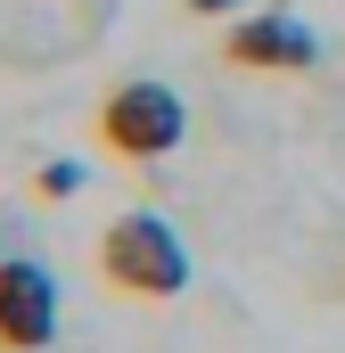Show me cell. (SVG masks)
<instances>
[{"label":"cell","instance_id":"obj_1","mask_svg":"<svg viewBox=\"0 0 345 353\" xmlns=\"http://www.w3.org/2000/svg\"><path fill=\"white\" fill-rule=\"evenodd\" d=\"M107 25H115V0H0V74L66 66Z\"/></svg>","mask_w":345,"mask_h":353},{"label":"cell","instance_id":"obj_2","mask_svg":"<svg viewBox=\"0 0 345 353\" xmlns=\"http://www.w3.org/2000/svg\"><path fill=\"white\" fill-rule=\"evenodd\" d=\"M99 271L124 296H140V304H172L189 288V247L172 239V222H157V214H115L99 230Z\"/></svg>","mask_w":345,"mask_h":353},{"label":"cell","instance_id":"obj_3","mask_svg":"<svg viewBox=\"0 0 345 353\" xmlns=\"http://www.w3.org/2000/svg\"><path fill=\"white\" fill-rule=\"evenodd\" d=\"M99 140L124 157V165H157V157H172L181 148V99H172L165 83H148V74H132V83H115L107 99H99Z\"/></svg>","mask_w":345,"mask_h":353},{"label":"cell","instance_id":"obj_4","mask_svg":"<svg viewBox=\"0 0 345 353\" xmlns=\"http://www.w3.org/2000/svg\"><path fill=\"white\" fill-rule=\"evenodd\" d=\"M58 337V279L41 263H0V353H41Z\"/></svg>","mask_w":345,"mask_h":353},{"label":"cell","instance_id":"obj_5","mask_svg":"<svg viewBox=\"0 0 345 353\" xmlns=\"http://www.w3.org/2000/svg\"><path fill=\"white\" fill-rule=\"evenodd\" d=\"M321 50H313V33L296 25V17H279V8H263V17H239L230 33H222V66H247V74H304Z\"/></svg>","mask_w":345,"mask_h":353},{"label":"cell","instance_id":"obj_6","mask_svg":"<svg viewBox=\"0 0 345 353\" xmlns=\"http://www.w3.org/2000/svg\"><path fill=\"white\" fill-rule=\"evenodd\" d=\"M25 189H33V197H41V205H58V197H66V189H83V165H66V157H58V165H41V173L25 181Z\"/></svg>","mask_w":345,"mask_h":353},{"label":"cell","instance_id":"obj_7","mask_svg":"<svg viewBox=\"0 0 345 353\" xmlns=\"http://www.w3.org/2000/svg\"><path fill=\"white\" fill-rule=\"evenodd\" d=\"M239 0H189V17H230Z\"/></svg>","mask_w":345,"mask_h":353}]
</instances>
